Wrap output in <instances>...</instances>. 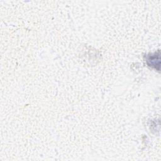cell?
<instances>
[{"instance_id":"1","label":"cell","mask_w":161,"mask_h":161,"mask_svg":"<svg viewBox=\"0 0 161 161\" xmlns=\"http://www.w3.org/2000/svg\"><path fill=\"white\" fill-rule=\"evenodd\" d=\"M146 62L148 66L160 70V51L154 54H150L146 56Z\"/></svg>"}]
</instances>
